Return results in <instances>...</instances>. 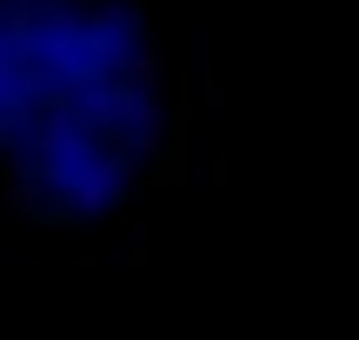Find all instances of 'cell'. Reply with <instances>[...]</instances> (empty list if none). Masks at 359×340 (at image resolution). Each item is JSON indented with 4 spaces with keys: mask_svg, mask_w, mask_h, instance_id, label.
I'll list each match as a JSON object with an SVG mask.
<instances>
[{
    "mask_svg": "<svg viewBox=\"0 0 359 340\" xmlns=\"http://www.w3.org/2000/svg\"><path fill=\"white\" fill-rule=\"evenodd\" d=\"M213 87L154 0H0V221L140 240Z\"/></svg>",
    "mask_w": 359,
    "mask_h": 340,
    "instance_id": "obj_1",
    "label": "cell"
}]
</instances>
